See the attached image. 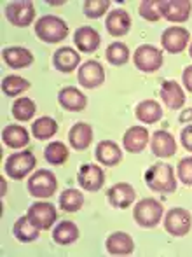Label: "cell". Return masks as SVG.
I'll use <instances>...</instances> for the list:
<instances>
[{"label":"cell","mask_w":192,"mask_h":257,"mask_svg":"<svg viewBox=\"0 0 192 257\" xmlns=\"http://www.w3.org/2000/svg\"><path fill=\"white\" fill-rule=\"evenodd\" d=\"M192 227V215L189 210L175 208L168 210V213L164 215V229L168 231L171 236H185Z\"/></svg>","instance_id":"52a82bcc"},{"label":"cell","mask_w":192,"mask_h":257,"mask_svg":"<svg viewBox=\"0 0 192 257\" xmlns=\"http://www.w3.org/2000/svg\"><path fill=\"white\" fill-rule=\"evenodd\" d=\"M35 35L46 44H58L68 35V25L58 16H42L35 23Z\"/></svg>","instance_id":"7a4b0ae2"},{"label":"cell","mask_w":192,"mask_h":257,"mask_svg":"<svg viewBox=\"0 0 192 257\" xmlns=\"http://www.w3.org/2000/svg\"><path fill=\"white\" fill-rule=\"evenodd\" d=\"M39 227L35 226L34 222H32L30 219L27 217H20V219L14 222L13 226V233L14 236L18 238L20 241H23V243H30V241H35L39 238Z\"/></svg>","instance_id":"f1b7e54d"},{"label":"cell","mask_w":192,"mask_h":257,"mask_svg":"<svg viewBox=\"0 0 192 257\" xmlns=\"http://www.w3.org/2000/svg\"><path fill=\"white\" fill-rule=\"evenodd\" d=\"M108 6H110L108 0H86L84 6H82V13L91 20H96V18H101L107 13Z\"/></svg>","instance_id":"d590c367"},{"label":"cell","mask_w":192,"mask_h":257,"mask_svg":"<svg viewBox=\"0 0 192 257\" xmlns=\"http://www.w3.org/2000/svg\"><path fill=\"white\" fill-rule=\"evenodd\" d=\"M162 51L154 46L148 44H142L140 48H136L135 54H133V63L138 70L145 72V74H150V72H155L162 67Z\"/></svg>","instance_id":"8992f818"},{"label":"cell","mask_w":192,"mask_h":257,"mask_svg":"<svg viewBox=\"0 0 192 257\" xmlns=\"http://www.w3.org/2000/svg\"><path fill=\"white\" fill-rule=\"evenodd\" d=\"M150 149L157 158H171L176 153L175 137L164 130H157L150 139Z\"/></svg>","instance_id":"9a60e30c"},{"label":"cell","mask_w":192,"mask_h":257,"mask_svg":"<svg viewBox=\"0 0 192 257\" xmlns=\"http://www.w3.org/2000/svg\"><path fill=\"white\" fill-rule=\"evenodd\" d=\"M35 110H37V107H35L34 100L32 98H18L16 102L13 103V115L18 119V121H30L32 117L35 115Z\"/></svg>","instance_id":"d6a6232c"},{"label":"cell","mask_w":192,"mask_h":257,"mask_svg":"<svg viewBox=\"0 0 192 257\" xmlns=\"http://www.w3.org/2000/svg\"><path fill=\"white\" fill-rule=\"evenodd\" d=\"M136 198V193L133 189L131 184L128 182H119L115 186H112L107 193V200L114 208H128V206L133 205Z\"/></svg>","instance_id":"5bb4252c"},{"label":"cell","mask_w":192,"mask_h":257,"mask_svg":"<svg viewBox=\"0 0 192 257\" xmlns=\"http://www.w3.org/2000/svg\"><path fill=\"white\" fill-rule=\"evenodd\" d=\"M148 144V130L143 126H131L122 137V146L128 153L138 154Z\"/></svg>","instance_id":"ac0fdd59"},{"label":"cell","mask_w":192,"mask_h":257,"mask_svg":"<svg viewBox=\"0 0 192 257\" xmlns=\"http://www.w3.org/2000/svg\"><path fill=\"white\" fill-rule=\"evenodd\" d=\"M7 21L14 27H28L35 20V7L30 0H18L11 2L6 7Z\"/></svg>","instance_id":"ba28073f"},{"label":"cell","mask_w":192,"mask_h":257,"mask_svg":"<svg viewBox=\"0 0 192 257\" xmlns=\"http://www.w3.org/2000/svg\"><path fill=\"white\" fill-rule=\"evenodd\" d=\"M138 13H140V16L147 21H159L161 20L159 0H143V2H140Z\"/></svg>","instance_id":"8d00e7d4"},{"label":"cell","mask_w":192,"mask_h":257,"mask_svg":"<svg viewBox=\"0 0 192 257\" xmlns=\"http://www.w3.org/2000/svg\"><path fill=\"white\" fill-rule=\"evenodd\" d=\"M27 215L39 229H51L58 219L56 208H54L53 203H48V201H37V203L30 205Z\"/></svg>","instance_id":"30bf717a"},{"label":"cell","mask_w":192,"mask_h":257,"mask_svg":"<svg viewBox=\"0 0 192 257\" xmlns=\"http://www.w3.org/2000/svg\"><path fill=\"white\" fill-rule=\"evenodd\" d=\"M145 182L155 193H173L176 189L175 172L168 163H155L145 172Z\"/></svg>","instance_id":"6da1fadb"},{"label":"cell","mask_w":192,"mask_h":257,"mask_svg":"<svg viewBox=\"0 0 192 257\" xmlns=\"http://www.w3.org/2000/svg\"><path fill=\"white\" fill-rule=\"evenodd\" d=\"M2 58L11 68H25L34 63V54L27 48H6L2 51Z\"/></svg>","instance_id":"d4e9b609"},{"label":"cell","mask_w":192,"mask_h":257,"mask_svg":"<svg viewBox=\"0 0 192 257\" xmlns=\"http://www.w3.org/2000/svg\"><path fill=\"white\" fill-rule=\"evenodd\" d=\"M58 102H60V105L65 110L81 112V110H84L86 105H88V98H86V95L81 89L67 86V88H63L58 93Z\"/></svg>","instance_id":"2e32d148"},{"label":"cell","mask_w":192,"mask_h":257,"mask_svg":"<svg viewBox=\"0 0 192 257\" xmlns=\"http://www.w3.org/2000/svg\"><path fill=\"white\" fill-rule=\"evenodd\" d=\"M96 159L105 166H115L121 163L122 159V151L121 147L117 146L112 140H101L100 144L96 146Z\"/></svg>","instance_id":"cb8c5ba5"},{"label":"cell","mask_w":192,"mask_h":257,"mask_svg":"<svg viewBox=\"0 0 192 257\" xmlns=\"http://www.w3.org/2000/svg\"><path fill=\"white\" fill-rule=\"evenodd\" d=\"M44 156L46 161L51 163V165H63L68 159V149L63 142H53L46 147Z\"/></svg>","instance_id":"836d02e7"},{"label":"cell","mask_w":192,"mask_h":257,"mask_svg":"<svg viewBox=\"0 0 192 257\" xmlns=\"http://www.w3.org/2000/svg\"><path fill=\"white\" fill-rule=\"evenodd\" d=\"M178 179L185 186H192V158H183L178 163Z\"/></svg>","instance_id":"74e56055"},{"label":"cell","mask_w":192,"mask_h":257,"mask_svg":"<svg viewBox=\"0 0 192 257\" xmlns=\"http://www.w3.org/2000/svg\"><path fill=\"white\" fill-rule=\"evenodd\" d=\"M28 193L34 198H39V200H46V198H51L54 193H56L58 187V180L54 177L53 172L49 170H39L34 175L28 179Z\"/></svg>","instance_id":"277c9868"},{"label":"cell","mask_w":192,"mask_h":257,"mask_svg":"<svg viewBox=\"0 0 192 257\" xmlns=\"http://www.w3.org/2000/svg\"><path fill=\"white\" fill-rule=\"evenodd\" d=\"M105 28L114 37H122L131 28V18L124 9H114L108 13L107 20H105Z\"/></svg>","instance_id":"e0dca14e"},{"label":"cell","mask_w":192,"mask_h":257,"mask_svg":"<svg viewBox=\"0 0 192 257\" xmlns=\"http://www.w3.org/2000/svg\"><path fill=\"white\" fill-rule=\"evenodd\" d=\"M35 165H37V159H35L34 153L21 151V153H16L7 158L4 170H6L7 177H11L13 180H21L35 168Z\"/></svg>","instance_id":"5b68a950"},{"label":"cell","mask_w":192,"mask_h":257,"mask_svg":"<svg viewBox=\"0 0 192 257\" xmlns=\"http://www.w3.org/2000/svg\"><path fill=\"white\" fill-rule=\"evenodd\" d=\"M84 205V196L77 189H65L60 194V208L63 212H79Z\"/></svg>","instance_id":"f546056e"},{"label":"cell","mask_w":192,"mask_h":257,"mask_svg":"<svg viewBox=\"0 0 192 257\" xmlns=\"http://www.w3.org/2000/svg\"><path fill=\"white\" fill-rule=\"evenodd\" d=\"M77 180H79V184H81L82 189L95 193V191H100L101 187H103L105 173L100 166L88 163V165L81 166V170H79V173H77Z\"/></svg>","instance_id":"4fadbf2b"},{"label":"cell","mask_w":192,"mask_h":257,"mask_svg":"<svg viewBox=\"0 0 192 257\" xmlns=\"http://www.w3.org/2000/svg\"><path fill=\"white\" fill-rule=\"evenodd\" d=\"M107 60L112 65H124L129 60V49L122 42H114L107 48Z\"/></svg>","instance_id":"e575fe53"},{"label":"cell","mask_w":192,"mask_h":257,"mask_svg":"<svg viewBox=\"0 0 192 257\" xmlns=\"http://www.w3.org/2000/svg\"><path fill=\"white\" fill-rule=\"evenodd\" d=\"M162 203L154 198H143L135 205L133 210V219L140 227H155L162 219Z\"/></svg>","instance_id":"3957f363"},{"label":"cell","mask_w":192,"mask_h":257,"mask_svg":"<svg viewBox=\"0 0 192 257\" xmlns=\"http://www.w3.org/2000/svg\"><path fill=\"white\" fill-rule=\"evenodd\" d=\"M68 142L75 151H84L93 142V128L88 122H75L68 132Z\"/></svg>","instance_id":"ffe728a7"},{"label":"cell","mask_w":192,"mask_h":257,"mask_svg":"<svg viewBox=\"0 0 192 257\" xmlns=\"http://www.w3.org/2000/svg\"><path fill=\"white\" fill-rule=\"evenodd\" d=\"M81 63V56L75 49L72 48H60L56 53L53 54V65L58 72L63 74H70Z\"/></svg>","instance_id":"d6986e66"},{"label":"cell","mask_w":192,"mask_h":257,"mask_svg":"<svg viewBox=\"0 0 192 257\" xmlns=\"http://www.w3.org/2000/svg\"><path fill=\"white\" fill-rule=\"evenodd\" d=\"M77 79H79V82H81L82 88H88V89L100 88V86L105 82V70H103V67H101L100 61L88 60L81 65V68H79Z\"/></svg>","instance_id":"8fae6325"},{"label":"cell","mask_w":192,"mask_h":257,"mask_svg":"<svg viewBox=\"0 0 192 257\" xmlns=\"http://www.w3.org/2000/svg\"><path fill=\"white\" fill-rule=\"evenodd\" d=\"M53 240L58 245H70L79 240V227L72 220H61L53 229Z\"/></svg>","instance_id":"4316f807"},{"label":"cell","mask_w":192,"mask_h":257,"mask_svg":"<svg viewBox=\"0 0 192 257\" xmlns=\"http://www.w3.org/2000/svg\"><path fill=\"white\" fill-rule=\"evenodd\" d=\"M192 11L190 0H159V13L161 18L173 23H183L189 20Z\"/></svg>","instance_id":"9c48e42d"},{"label":"cell","mask_w":192,"mask_h":257,"mask_svg":"<svg viewBox=\"0 0 192 257\" xmlns=\"http://www.w3.org/2000/svg\"><path fill=\"white\" fill-rule=\"evenodd\" d=\"M74 42L82 53H93L100 48L101 37L91 27H81L74 34Z\"/></svg>","instance_id":"603a6c76"},{"label":"cell","mask_w":192,"mask_h":257,"mask_svg":"<svg viewBox=\"0 0 192 257\" xmlns=\"http://www.w3.org/2000/svg\"><path fill=\"white\" fill-rule=\"evenodd\" d=\"M2 142L6 144L7 147L20 149V147H25L30 142V135H28V132L23 126L9 124V126H6L2 132Z\"/></svg>","instance_id":"484cf974"},{"label":"cell","mask_w":192,"mask_h":257,"mask_svg":"<svg viewBox=\"0 0 192 257\" xmlns=\"http://www.w3.org/2000/svg\"><path fill=\"white\" fill-rule=\"evenodd\" d=\"M161 98L166 107L176 110V108H182L185 103V93L176 81H164L161 86Z\"/></svg>","instance_id":"7402d4cb"},{"label":"cell","mask_w":192,"mask_h":257,"mask_svg":"<svg viewBox=\"0 0 192 257\" xmlns=\"http://www.w3.org/2000/svg\"><path fill=\"white\" fill-rule=\"evenodd\" d=\"M182 81H183V86H185V88L192 93V65H189V67L183 70Z\"/></svg>","instance_id":"ab89813d"},{"label":"cell","mask_w":192,"mask_h":257,"mask_svg":"<svg viewBox=\"0 0 192 257\" xmlns=\"http://www.w3.org/2000/svg\"><path fill=\"white\" fill-rule=\"evenodd\" d=\"M189 53H190V58H192V44L189 46Z\"/></svg>","instance_id":"7bdbcfd3"},{"label":"cell","mask_w":192,"mask_h":257,"mask_svg":"<svg viewBox=\"0 0 192 257\" xmlns=\"http://www.w3.org/2000/svg\"><path fill=\"white\" fill-rule=\"evenodd\" d=\"M0 184H2V196H4V194H6V191H7V182H6V179L0 180Z\"/></svg>","instance_id":"b9f144b4"},{"label":"cell","mask_w":192,"mask_h":257,"mask_svg":"<svg viewBox=\"0 0 192 257\" xmlns=\"http://www.w3.org/2000/svg\"><path fill=\"white\" fill-rule=\"evenodd\" d=\"M105 247H107L108 254H112V255H129L135 250L133 238L129 236L128 233H122V231L112 233L110 236L107 238Z\"/></svg>","instance_id":"44dd1931"},{"label":"cell","mask_w":192,"mask_h":257,"mask_svg":"<svg viewBox=\"0 0 192 257\" xmlns=\"http://www.w3.org/2000/svg\"><path fill=\"white\" fill-rule=\"evenodd\" d=\"M180 142H182V146L185 147L189 153H192V124L185 126V128L182 130V135H180Z\"/></svg>","instance_id":"f35d334b"},{"label":"cell","mask_w":192,"mask_h":257,"mask_svg":"<svg viewBox=\"0 0 192 257\" xmlns=\"http://www.w3.org/2000/svg\"><path fill=\"white\" fill-rule=\"evenodd\" d=\"M135 114L145 124H154V122H157L162 117V108L154 100H143V102L136 105Z\"/></svg>","instance_id":"83f0119b"},{"label":"cell","mask_w":192,"mask_h":257,"mask_svg":"<svg viewBox=\"0 0 192 257\" xmlns=\"http://www.w3.org/2000/svg\"><path fill=\"white\" fill-rule=\"evenodd\" d=\"M30 88V81L20 77V75H9V77H4L2 81V91L7 96H18L23 91Z\"/></svg>","instance_id":"1f68e13d"},{"label":"cell","mask_w":192,"mask_h":257,"mask_svg":"<svg viewBox=\"0 0 192 257\" xmlns=\"http://www.w3.org/2000/svg\"><path fill=\"white\" fill-rule=\"evenodd\" d=\"M32 133L37 140H49L58 133V122L53 117H39L32 124Z\"/></svg>","instance_id":"4dcf8cb0"},{"label":"cell","mask_w":192,"mask_h":257,"mask_svg":"<svg viewBox=\"0 0 192 257\" xmlns=\"http://www.w3.org/2000/svg\"><path fill=\"white\" fill-rule=\"evenodd\" d=\"M189 41H190L189 30H185V28H182V27H169V28H166L164 34L161 35L162 48L171 54L182 53L183 49L187 48Z\"/></svg>","instance_id":"7c38bea8"},{"label":"cell","mask_w":192,"mask_h":257,"mask_svg":"<svg viewBox=\"0 0 192 257\" xmlns=\"http://www.w3.org/2000/svg\"><path fill=\"white\" fill-rule=\"evenodd\" d=\"M190 119H192V108H187V110H183L182 115H180V122L190 121Z\"/></svg>","instance_id":"60d3db41"}]
</instances>
